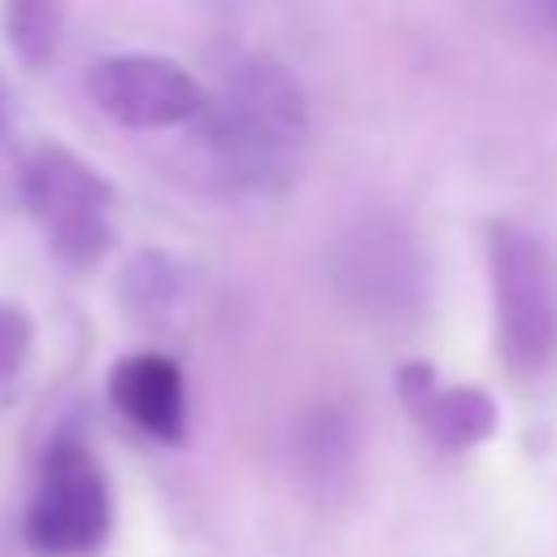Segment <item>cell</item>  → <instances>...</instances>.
Segmentation results:
<instances>
[{
  "mask_svg": "<svg viewBox=\"0 0 557 557\" xmlns=\"http://www.w3.org/2000/svg\"><path fill=\"white\" fill-rule=\"evenodd\" d=\"M22 535L44 557L91 553L109 535V483L87 444L61 435L44 453Z\"/></svg>",
  "mask_w": 557,
  "mask_h": 557,
  "instance_id": "obj_4",
  "label": "cell"
},
{
  "mask_svg": "<svg viewBox=\"0 0 557 557\" xmlns=\"http://www.w3.org/2000/svg\"><path fill=\"white\" fill-rule=\"evenodd\" d=\"M30 339H35V326H30L26 309L0 305V383H9V379L26 366Z\"/></svg>",
  "mask_w": 557,
  "mask_h": 557,
  "instance_id": "obj_10",
  "label": "cell"
},
{
  "mask_svg": "<svg viewBox=\"0 0 557 557\" xmlns=\"http://www.w3.org/2000/svg\"><path fill=\"white\" fill-rule=\"evenodd\" d=\"M339 287L348 300L366 309H405L418 296V252L413 239L396 235L392 226H366L339 248Z\"/></svg>",
  "mask_w": 557,
  "mask_h": 557,
  "instance_id": "obj_6",
  "label": "cell"
},
{
  "mask_svg": "<svg viewBox=\"0 0 557 557\" xmlns=\"http://www.w3.org/2000/svg\"><path fill=\"white\" fill-rule=\"evenodd\" d=\"M527 9H531V17L557 39V0H527Z\"/></svg>",
  "mask_w": 557,
  "mask_h": 557,
  "instance_id": "obj_11",
  "label": "cell"
},
{
  "mask_svg": "<svg viewBox=\"0 0 557 557\" xmlns=\"http://www.w3.org/2000/svg\"><path fill=\"white\" fill-rule=\"evenodd\" d=\"M396 387H400V400L413 413V422L440 448H474L496 431V400L470 383L444 387L426 361H409L396 374Z\"/></svg>",
  "mask_w": 557,
  "mask_h": 557,
  "instance_id": "obj_7",
  "label": "cell"
},
{
  "mask_svg": "<svg viewBox=\"0 0 557 557\" xmlns=\"http://www.w3.org/2000/svg\"><path fill=\"white\" fill-rule=\"evenodd\" d=\"M91 104L126 131H170L200 113L205 87L170 57L117 52L87 70Z\"/></svg>",
  "mask_w": 557,
  "mask_h": 557,
  "instance_id": "obj_5",
  "label": "cell"
},
{
  "mask_svg": "<svg viewBox=\"0 0 557 557\" xmlns=\"http://www.w3.org/2000/svg\"><path fill=\"white\" fill-rule=\"evenodd\" d=\"M487 265L496 296V335L509 370L540 374L557 357V270L522 222L487 226Z\"/></svg>",
  "mask_w": 557,
  "mask_h": 557,
  "instance_id": "obj_2",
  "label": "cell"
},
{
  "mask_svg": "<svg viewBox=\"0 0 557 557\" xmlns=\"http://www.w3.org/2000/svg\"><path fill=\"white\" fill-rule=\"evenodd\" d=\"M109 396L126 422L161 444L187 435V387L183 370L161 352H131L109 374Z\"/></svg>",
  "mask_w": 557,
  "mask_h": 557,
  "instance_id": "obj_8",
  "label": "cell"
},
{
  "mask_svg": "<svg viewBox=\"0 0 557 557\" xmlns=\"http://www.w3.org/2000/svg\"><path fill=\"white\" fill-rule=\"evenodd\" d=\"M191 122H200L213 170L244 191H283L300 174L309 100L296 74L270 57L235 61Z\"/></svg>",
  "mask_w": 557,
  "mask_h": 557,
  "instance_id": "obj_1",
  "label": "cell"
},
{
  "mask_svg": "<svg viewBox=\"0 0 557 557\" xmlns=\"http://www.w3.org/2000/svg\"><path fill=\"white\" fill-rule=\"evenodd\" d=\"M4 35L26 65H48L65 35V0H4Z\"/></svg>",
  "mask_w": 557,
  "mask_h": 557,
  "instance_id": "obj_9",
  "label": "cell"
},
{
  "mask_svg": "<svg viewBox=\"0 0 557 557\" xmlns=\"http://www.w3.org/2000/svg\"><path fill=\"white\" fill-rule=\"evenodd\" d=\"M22 200L65 265H96L113 244V187L65 148H35L22 165Z\"/></svg>",
  "mask_w": 557,
  "mask_h": 557,
  "instance_id": "obj_3",
  "label": "cell"
}]
</instances>
